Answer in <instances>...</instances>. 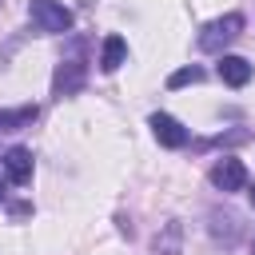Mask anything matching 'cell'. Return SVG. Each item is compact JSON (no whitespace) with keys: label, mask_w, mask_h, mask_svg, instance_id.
I'll return each instance as SVG.
<instances>
[{"label":"cell","mask_w":255,"mask_h":255,"mask_svg":"<svg viewBox=\"0 0 255 255\" xmlns=\"http://www.w3.org/2000/svg\"><path fill=\"white\" fill-rule=\"evenodd\" d=\"M239 32H243V16H239V12H227V16L211 20V24L199 32V52H223Z\"/></svg>","instance_id":"obj_1"},{"label":"cell","mask_w":255,"mask_h":255,"mask_svg":"<svg viewBox=\"0 0 255 255\" xmlns=\"http://www.w3.org/2000/svg\"><path fill=\"white\" fill-rule=\"evenodd\" d=\"M28 16H32V24L40 28V32H68L72 28V12L60 4V0H32L28 4Z\"/></svg>","instance_id":"obj_2"},{"label":"cell","mask_w":255,"mask_h":255,"mask_svg":"<svg viewBox=\"0 0 255 255\" xmlns=\"http://www.w3.org/2000/svg\"><path fill=\"white\" fill-rule=\"evenodd\" d=\"M211 183H215L223 195H231V191H243V183H247V167H243V159H235V155H223V159L211 167Z\"/></svg>","instance_id":"obj_3"},{"label":"cell","mask_w":255,"mask_h":255,"mask_svg":"<svg viewBox=\"0 0 255 255\" xmlns=\"http://www.w3.org/2000/svg\"><path fill=\"white\" fill-rule=\"evenodd\" d=\"M151 131H155V139H159L163 147H183V143H187V128H183L175 116H167V112H155V116H151Z\"/></svg>","instance_id":"obj_4"},{"label":"cell","mask_w":255,"mask_h":255,"mask_svg":"<svg viewBox=\"0 0 255 255\" xmlns=\"http://www.w3.org/2000/svg\"><path fill=\"white\" fill-rule=\"evenodd\" d=\"M4 175H8V183H16V187L32 183V151H28V147H8V151H4Z\"/></svg>","instance_id":"obj_5"},{"label":"cell","mask_w":255,"mask_h":255,"mask_svg":"<svg viewBox=\"0 0 255 255\" xmlns=\"http://www.w3.org/2000/svg\"><path fill=\"white\" fill-rule=\"evenodd\" d=\"M84 84V64L80 60H64L60 68H56V80H52V92L64 100V96H72L76 88Z\"/></svg>","instance_id":"obj_6"},{"label":"cell","mask_w":255,"mask_h":255,"mask_svg":"<svg viewBox=\"0 0 255 255\" xmlns=\"http://www.w3.org/2000/svg\"><path fill=\"white\" fill-rule=\"evenodd\" d=\"M219 80H223L227 88H243V84L251 80V64H247L243 56H223V60H219Z\"/></svg>","instance_id":"obj_7"},{"label":"cell","mask_w":255,"mask_h":255,"mask_svg":"<svg viewBox=\"0 0 255 255\" xmlns=\"http://www.w3.org/2000/svg\"><path fill=\"white\" fill-rule=\"evenodd\" d=\"M124 56H128V40L124 36H108L104 40V52H100V68L104 72H116L124 64Z\"/></svg>","instance_id":"obj_8"},{"label":"cell","mask_w":255,"mask_h":255,"mask_svg":"<svg viewBox=\"0 0 255 255\" xmlns=\"http://www.w3.org/2000/svg\"><path fill=\"white\" fill-rule=\"evenodd\" d=\"M36 120V104H24V108H12V112H0V131H20Z\"/></svg>","instance_id":"obj_9"},{"label":"cell","mask_w":255,"mask_h":255,"mask_svg":"<svg viewBox=\"0 0 255 255\" xmlns=\"http://www.w3.org/2000/svg\"><path fill=\"white\" fill-rule=\"evenodd\" d=\"M179 239H183V227L179 223H167L163 235H155V255H179Z\"/></svg>","instance_id":"obj_10"},{"label":"cell","mask_w":255,"mask_h":255,"mask_svg":"<svg viewBox=\"0 0 255 255\" xmlns=\"http://www.w3.org/2000/svg\"><path fill=\"white\" fill-rule=\"evenodd\" d=\"M199 80H203V68L199 64H187V68H179V72L167 76V88L175 92V88H187V84H199Z\"/></svg>","instance_id":"obj_11"},{"label":"cell","mask_w":255,"mask_h":255,"mask_svg":"<svg viewBox=\"0 0 255 255\" xmlns=\"http://www.w3.org/2000/svg\"><path fill=\"white\" fill-rule=\"evenodd\" d=\"M8 199V175H0V203Z\"/></svg>","instance_id":"obj_12"},{"label":"cell","mask_w":255,"mask_h":255,"mask_svg":"<svg viewBox=\"0 0 255 255\" xmlns=\"http://www.w3.org/2000/svg\"><path fill=\"white\" fill-rule=\"evenodd\" d=\"M251 207H255V187H251Z\"/></svg>","instance_id":"obj_13"},{"label":"cell","mask_w":255,"mask_h":255,"mask_svg":"<svg viewBox=\"0 0 255 255\" xmlns=\"http://www.w3.org/2000/svg\"><path fill=\"white\" fill-rule=\"evenodd\" d=\"M251 255H255V247H251Z\"/></svg>","instance_id":"obj_14"}]
</instances>
